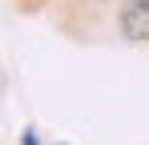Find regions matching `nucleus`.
Returning a JSON list of instances; mask_svg holds the SVG:
<instances>
[{
  "label": "nucleus",
  "mask_w": 149,
  "mask_h": 145,
  "mask_svg": "<svg viewBox=\"0 0 149 145\" xmlns=\"http://www.w3.org/2000/svg\"><path fill=\"white\" fill-rule=\"evenodd\" d=\"M121 36L125 40H149V0H121Z\"/></svg>",
  "instance_id": "f257e3e1"
},
{
  "label": "nucleus",
  "mask_w": 149,
  "mask_h": 145,
  "mask_svg": "<svg viewBox=\"0 0 149 145\" xmlns=\"http://www.w3.org/2000/svg\"><path fill=\"white\" fill-rule=\"evenodd\" d=\"M20 145H40V141H36V129H24V137H20Z\"/></svg>",
  "instance_id": "f03ea898"
}]
</instances>
